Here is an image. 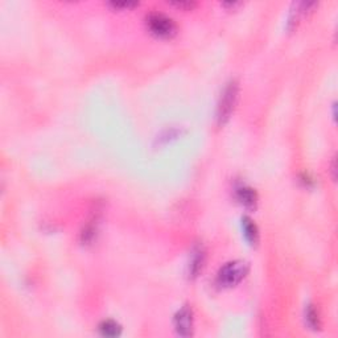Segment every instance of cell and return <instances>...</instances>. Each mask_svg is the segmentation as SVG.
<instances>
[{
    "instance_id": "1",
    "label": "cell",
    "mask_w": 338,
    "mask_h": 338,
    "mask_svg": "<svg viewBox=\"0 0 338 338\" xmlns=\"http://www.w3.org/2000/svg\"><path fill=\"white\" fill-rule=\"evenodd\" d=\"M248 264L243 260H232L221 267L217 275V282L222 287H234L239 284L247 275Z\"/></svg>"
},
{
    "instance_id": "2",
    "label": "cell",
    "mask_w": 338,
    "mask_h": 338,
    "mask_svg": "<svg viewBox=\"0 0 338 338\" xmlns=\"http://www.w3.org/2000/svg\"><path fill=\"white\" fill-rule=\"evenodd\" d=\"M147 25L150 31L159 37H170L177 31L174 20L162 12H152L147 16Z\"/></svg>"
},
{
    "instance_id": "3",
    "label": "cell",
    "mask_w": 338,
    "mask_h": 338,
    "mask_svg": "<svg viewBox=\"0 0 338 338\" xmlns=\"http://www.w3.org/2000/svg\"><path fill=\"white\" fill-rule=\"evenodd\" d=\"M236 98H238V83L235 81L227 83V86L225 87L222 97H221L220 105H218V120L220 123L226 122L234 110L235 106Z\"/></svg>"
},
{
    "instance_id": "4",
    "label": "cell",
    "mask_w": 338,
    "mask_h": 338,
    "mask_svg": "<svg viewBox=\"0 0 338 338\" xmlns=\"http://www.w3.org/2000/svg\"><path fill=\"white\" fill-rule=\"evenodd\" d=\"M174 327H176L177 333L184 337L192 335L193 331V313L192 309L189 307H182L180 311L177 312L174 317Z\"/></svg>"
},
{
    "instance_id": "5",
    "label": "cell",
    "mask_w": 338,
    "mask_h": 338,
    "mask_svg": "<svg viewBox=\"0 0 338 338\" xmlns=\"http://www.w3.org/2000/svg\"><path fill=\"white\" fill-rule=\"evenodd\" d=\"M236 197L238 200L247 208H252L255 206L256 204V193L254 189L248 188V186H242V188L238 189L236 192Z\"/></svg>"
},
{
    "instance_id": "6",
    "label": "cell",
    "mask_w": 338,
    "mask_h": 338,
    "mask_svg": "<svg viewBox=\"0 0 338 338\" xmlns=\"http://www.w3.org/2000/svg\"><path fill=\"white\" fill-rule=\"evenodd\" d=\"M242 228H243L246 239H247L248 242H251V243H255L256 240H258V235H259V234H258V227H256V225L252 222V220H250L248 217L242 218Z\"/></svg>"
},
{
    "instance_id": "7",
    "label": "cell",
    "mask_w": 338,
    "mask_h": 338,
    "mask_svg": "<svg viewBox=\"0 0 338 338\" xmlns=\"http://www.w3.org/2000/svg\"><path fill=\"white\" fill-rule=\"evenodd\" d=\"M204 260H205L204 250L201 247L196 248V250L193 251L192 258H190V264H189L192 275L198 274V271H200L201 268H202V266H204Z\"/></svg>"
},
{
    "instance_id": "8",
    "label": "cell",
    "mask_w": 338,
    "mask_h": 338,
    "mask_svg": "<svg viewBox=\"0 0 338 338\" xmlns=\"http://www.w3.org/2000/svg\"><path fill=\"white\" fill-rule=\"evenodd\" d=\"M99 332L105 337H116L120 335V327L113 320H107L99 325Z\"/></svg>"
},
{
    "instance_id": "9",
    "label": "cell",
    "mask_w": 338,
    "mask_h": 338,
    "mask_svg": "<svg viewBox=\"0 0 338 338\" xmlns=\"http://www.w3.org/2000/svg\"><path fill=\"white\" fill-rule=\"evenodd\" d=\"M307 321L308 324L311 325L313 329H316V328L320 327L319 324V315H317V311H316L315 308L313 307H309V309H308L307 312Z\"/></svg>"
},
{
    "instance_id": "10",
    "label": "cell",
    "mask_w": 338,
    "mask_h": 338,
    "mask_svg": "<svg viewBox=\"0 0 338 338\" xmlns=\"http://www.w3.org/2000/svg\"><path fill=\"white\" fill-rule=\"evenodd\" d=\"M138 4V1H111L110 5L114 8H132Z\"/></svg>"
},
{
    "instance_id": "11",
    "label": "cell",
    "mask_w": 338,
    "mask_h": 338,
    "mask_svg": "<svg viewBox=\"0 0 338 338\" xmlns=\"http://www.w3.org/2000/svg\"><path fill=\"white\" fill-rule=\"evenodd\" d=\"M173 4L177 7H193L194 5L193 1H173Z\"/></svg>"
}]
</instances>
